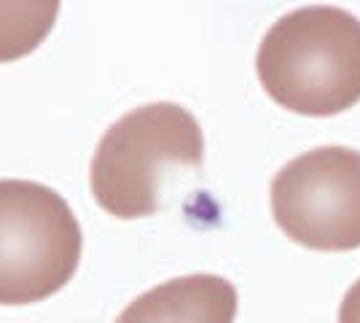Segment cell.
<instances>
[{
	"instance_id": "6da1fadb",
	"label": "cell",
	"mask_w": 360,
	"mask_h": 323,
	"mask_svg": "<svg viewBox=\"0 0 360 323\" xmlns=\"http://www.w3.org/2000/svg\"><path fill=\"white\" fill-rule=\"evenodd\" d=\"M255 73L277 106L336 116L360 100V19L336 6H304L261 38Z\"/></svg>"
},
{
	"instance_id": "7a4b0ae2",
	"label": "cell",
	"mask_w": 360,
	"mask_h": 323,
	"mask_svg": "<svg viewBox=\"0 0 360 323\" xmlns=\"http://www.w3.org/2000/svg\"><path fill=\"white\" fill-rule=\"evenodd\" d=\"M205 135L191 110L150 103L124 113L91 156V194L105 213L132 221L159 213L162 191L175 170H199Z\"/></svg>"
},
{
	"instance_id": "3957f363",
	"label": "cell",
	"mask_w": 360,
	"mask_h": 323,
	"mask_svg": "<svg viewBox=\"0 0 360 323\" xmlns=\"http://www.w3.org/2000/svg\"><path fill=\"white\" fill-rule=\"evenodd\" d=\"M84 234L68 200L35 181H0V305H35L73 280Z\"/></svg>"
},
{
	"instance_id": "277c9868",
	"label": "cell",
	"mask_w": 360,
	"mask_h": 323,
	"mask_svg": "<svg viewBox=\"0 0 360 323\" xmlns=\"http://www.w3.org/2000/svg\"><path fill=\"white\" fill-rule=\"evenodd\" d=\"M271 215L304 248H360V151L320 146L290 159L271 181Z\"/></svg>"
},
{
	"instance_id": "5b68a950",
	"label": "cell",
	"mask_w": 360,
	"mask_h": 323,
	"mask_svg": "<svg viewBox=\"0 0 360 323\" xmlns=\"http://www.w3.org/2000/svg\"><path fill=\"white\" fill-rule=\"evenodd\" d=\"M237 289L221 275H186L129 302L116 323H234Z\"/></svg>"
},
{
	"instance_id": "8992f818",
	"label": "cell",
	"mask_w": 360,
	"mask_h": 323,
	"mask_svg": "<svg viewBox=\"0 0 360 323\" xmlns=\"http://www.w3.org/2000/svg\"><path fill=\"white\" fill-rule=\"evenodd\" d=\"M60 16L57 0H0V62L27 57L41 46Z\"/></svg>"
},
{
	"instance_id": "52a82bcc",
	"label": "cell",
	"mask_w": 360,
	"mask_h": 323,
	"mask_svg": "<svg viewBox=\"0 0 360 323\" xmlns=\"http://www.w3.org/2000/svg\"><path fill=\"white\" fill-rule=\"evenodd\" d=\"M339 323H360V277L349 286L339 308Z\"/></svg>"
}]
</instances>
